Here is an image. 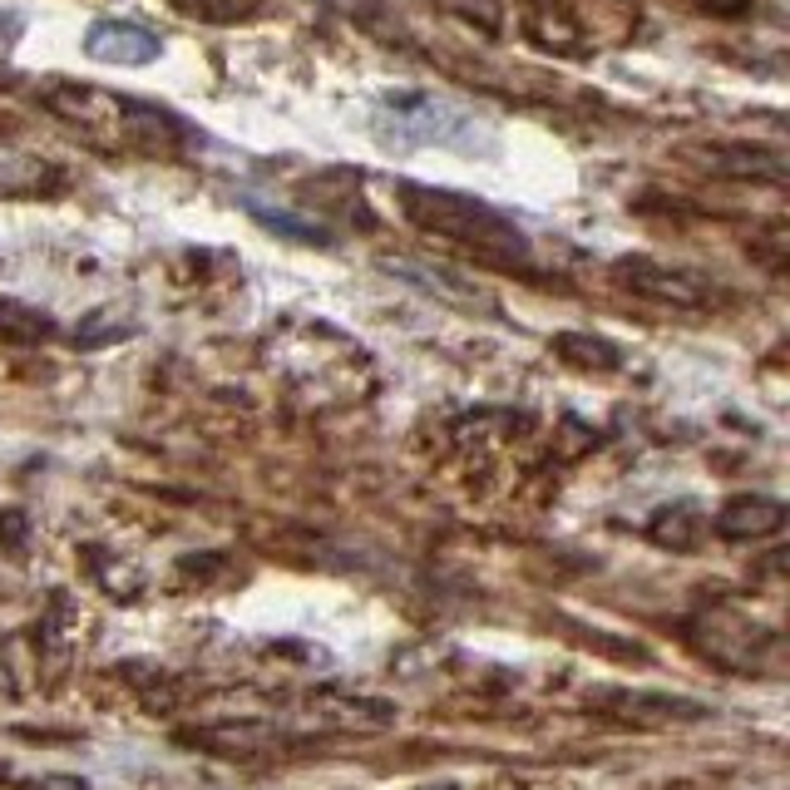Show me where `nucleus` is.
Returning <instances> with one entry per match:
<instances>
[{
  "label": "nucleus",
  "mask_w": 790,
  "mask_h": 790,
  "mask_svg": "<svg viewBox=\"0 0 790 790\" xmlns=\"http://www.w3.org/2000/svg\"><path fill=\"white\" fill-rule=\"evenodd\" d=\"M400 203H406V217L416 227L445 237V243L475 247L479 257H489V262H524L529 257V237L514 227V217H504L499 208H489V203L469 198V193L406 183V188H400Z\"/></svg>",
  "instance_id": "2"
},
{
  "label": "nucleus",
  "mask_w": 790,
  "mask_h": 790,
  "mask_svg": "<svg viewBox=\"0 0 790 790\" xmlns=\"http://www.w3.org/2000/svg\"><path fill=\"white\" fill-rule=\"evenodd\" d=\"M312 706L331 716V726H365V731L391 726L396 716L391 702H365V696H316Z\"/></svg>",
  "instance_id": "7"
},
{
  "label": "nucleus",
  "mask_w": 790,
  "mask_h": 790,
  "mask_svg": "<svg viewBox=\"0 0 790 790\" xmlns=\"http://www.w3.org/2000/svg\"><path fill=\"white\" fill-rule=\"evenodd\" d=\"M558 351L574 365H617V351L608 341H593V337H558Z\"/></svg>",
  "instance_id": "9"
},
{
  "label": "nucleus",
  "mask_w": 790,
  "mask_h": 790,
  "mask_svg": "<svg viewBox=\"0 0 790 790\" xmlns=\"http://www.w3.org/2000/svg\"><path fill=\"white\" fill-rule=\"evenodd\" d=\"M617 272H623V277L633 282L637 292L657 296V302H672V306H702V302H706V287H702V282L682 277V272L652 267V262H623Z\"/></svg>",
  "instance_id": "6"
},
{
  "label": "nucleus",
  "mask_w": 790,
  "mask_h": 790,
  "mask_svg": "<svg viewBox=\"0 0 790 790\" xmlns=\"http://www.w3.org/2000/svg\"><path fill=\"white\" fill-rule=\"evenodd\" d=\"M603 712H613L617 721H643V726H667V721H696L706 716L702 702H686V696H652V692H627V696H603Z\"/></svg>",
  "instance_id": "4"
},
{
  "label": "nucleus",
  "mask_w": 790,
  "mask_h": 790,
  "mask_svg": "<svg viewBox=\"0 0 790 790\" xmlns=\"http://www.w3.org/2000/svg\"><path fill=\"white\" fill-rule=\"evenodd\" d=\"M371 134L381 148L410 154V148H455V154L485 158L499 154V129L479 109L460 105L450 95H381L371 114Z\"/></svg>",
  "instance_id": "1"
},
{
  "label": "nucleus",
  "mask_w": 790,
  "mask_h": 790,
  "mask_svg": "<svg viewBox=\"0 0 790 790\" xmlns=\"http://www.w3.org/2000/svg\"><path fill=\"white\" fill-rule=\"evenodd\" d=\"M781 524H786V504H776L765 495H741L716 514V529L726 534V539H765V534H776Z\"/></svg>",
  "instance_id": "5"
},
{
  "label": "nucleus",
  "mask_w": 790,
  "mask_h": 790,
  "mask_svg": "<svg viewBox=\"0 0 790 790\" xmlns=\"http://www.w3.org/2000/svg\"><path fill=\"white\" fill-rule=\"evenodd\" d=\"M85 55L99 65H119V70H134V65H154L164 55V40L144 26H129V20H95L85 30Z\"/></svg>",
  "instance_id": "3"
},
{
  "label": "nucleus",
  "mask_w": 790,
  "mask_h": 790,
  "mask_svg": "<svg viewBox=\"0 0 790 790\" xmlns=\"http://www.w3.org/2000/svg\"><path fill=\"white\" fill-rule=\"evenodd\" d=\"M247 208L257 213L267 227H277V233L296 237V243H326V227H316V223H302V217H292V213H272V208H262V203H252V198H247Z\"/></svg>",
  "instance_id": "8"
}]
</instances>
